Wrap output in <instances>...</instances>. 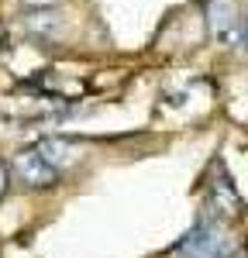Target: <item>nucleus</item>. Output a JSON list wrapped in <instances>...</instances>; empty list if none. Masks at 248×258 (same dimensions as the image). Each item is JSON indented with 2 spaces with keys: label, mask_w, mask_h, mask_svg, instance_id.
Masks as SVG:
<instances>
[{
  "label": "nucleus",
  "mask_w": 248,
  "mask_h": 258,
  "mask_svg": "<svg viewBox=\"0 0 248 258\" xmlns=\"http://www.w3.org/2000/svg\"><path fill=\"white\" fill-rule=\"evenodd\" d=\"M176 258H231L224 224L217 217H210V214H204V217L197 220V227L179 241Z\"/></svg>",
  "instance_id": "obj_1"
},
{
  "label": "nucleus",
  "mask_w": 248,
  "mask_h": 258,
  "mask_svg": "<svg viewBox=\"0 0 248 258\" xmlns=\"http://www.w3.org/2000/svg\"><path fill=\"white\" fill-rule=\"evenodd\" d=\"M11 172H14V179H18L21 186H28V189H48V186L59 182L62 169H55V165L38 152V145H35V148H21L18 155H14Z\"/></svg>",
  "instance_id": "obj_2"
},
{
  "label": "nucleus",
  "mask_w": 248,
  "mask_h": 258,
  "mask_svg": "<svg viewBox=\"0 0 248 258\" xmlns=\"http://www.w3.org/2000/svg\"><path fill=\"white\" fill-rule=\"evenodd\" d=\"M207 214L217 220H227V217L241 214V197H238L234 182L227 179L224 165H214V179L207 182Z\"/></svg>",
  "instance_id": "obj_3"
},
{
  "label": "nucleus",
  "mask_w": 248,
  "mask_h": 258,
  "mask_svg": "<svg viewBox=\"0 0 248 258\" xmlns=\"http://www.w3.org/2000/svg\"><path fill=\"white\" fill-rule=\"evenodd\" d=\"M204 18H207V31L221 41H234L238 24H241V11L238 0H207L204 4Z\"/></svg>",
  "instance_id": "obj_4"
},
{
  "label": "nucleus",
  "mask_w": 248,
  "mask_h": 258,
  "mask_svg": "<svg viewBox=\"0 0 248 258\" xmlns=\"http://www.w3.org/2000/svg\"><path fill=\"white\" fill-rule=\"evenodd\" d=\"M21 24H24L31 35H41V38H52V35L62 31V18H59V11H52V7H31V11L21 18Z\"/></svg>",
  "instance_id": "obj_5"
},
{
  "label": "nucleus",
  "mask_w": 248,
  "mask_h": 258,
  "mask_svg": "<svg viewBox=\"0 0 248 258\" xmlns=\"http://www.w3.org/2000/svg\"><path fill=\"white\" fill-rule=\"evenodd\" d=\"M38 152L52 162L55 169H66V165H73V162L80 159V148H76L73 141H66V138H41Z\"/></svg>",
  "instance_id": "obj_6"
},
{
  "label": "nucleus",
  "mask_w": 248,
  "mask_h": 258,
  "mask_svg": "<svg viewBox=\"0 0 248 258\" xmlns=\"http://www.w3.org/2000/svg\"><path fill=\"white\" fill-rule=\"evenodd\" d=\"M234 45L248 52V11L241 14V24H238V35H234Z\"/></svg>",
  "instance_id": "obj_7"
},
{
  "label": "nucleus",
  "mask_w": 248,
  "mask_h": 258,
  "mask_svg": "<svg viewBox=\"0 0 248 258\" xmlns=\"http://www.w3.org/2000/svg\"><path fill=\"white\" fill-rule=\"evenodd\" d=\"M7 182H11V176H7V165L0 162V197L7 193Z\"/></svg>",
  "instance_id": "obj_8"
}]
</instances>
